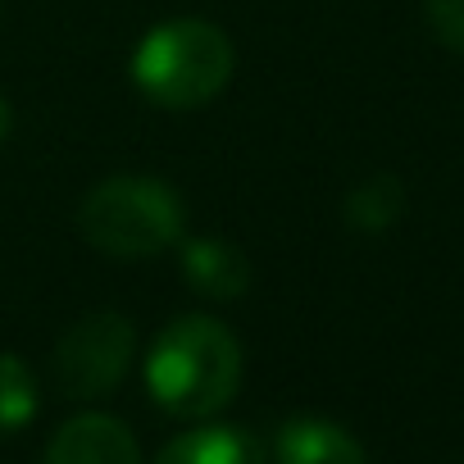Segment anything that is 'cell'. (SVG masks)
<instances>
[{
  "instance_id": "cell-1",
  "label": "cell",
  "mask_w": 464,
  "mask_h": 464,
  "mask_svg": "<svg viewBox=\"0 0 464 464\" xmlns=\"http://www.w3.org/2000/svg\"><path fill=\"white\" fill-rule=\"evenodd\" d=\"M242 387V342L209 314L173 319L146 351L150 401L187 423L223 414Z\"/></svg>"
},
{
  "instance_id": "cell-2",
  "label": "cell",
  "mask_w": 464,
  "mask_h": 464,
  "mask_svg": "<svg viewBox=\"0 0 464 464\" xmlns=\"http://www.w3.org/2000/svg\"><path fill=\"white\" fill-rule=\"evenodd\" d=\"M232 42L218 24L169 19L155 24L132 51V87L160 110H200L232 78Z\"/></svg>"
},
{
  "instance_id": "cell-3",
  "label": "cell",
  "mask_w": 464,
  "mask_h": 464,
  "mask_svg": "<svg viewBox=\"0 0 464 464\" xmlns=\"http://www.w3.org/2000/svg\"><path fill=\"white\" fill-rule=\"evenodd\" d=\"M182 196L146 173H114L96 182L78 205V232L110 260H150L182 242Z\"/></svg>"
},
{
  "instance_id": "cell-4",
  "label": "cell",
  "mask_w": 464,
  "mask_h": 464,
  "mask_svg": "<svg viewBox=\"0 0 464 464\" xmlns=\"http://www.w3.org/2000/svg\"><path fill=\"white\" fill-rule=\"evenodd\" d=\"M132 355H137V328L119 310H96L60 337L51 355L55 387L69 401H101L128 378Z\"/></svg>"
},
{
  "instance_id": "cell-5",
  "label": "cell",
  "mask_w": 464,
  "mask_h": 464,
  "mask_svg": "<svg viewBox=\"0 0 464 464\" xmlns=\"http://www.w3.org/2000/svg\"><path fill=\"white\" fill-rule=\"evenodd\" d=\"M42 464H141V446L123 419L87 410L55 428Z\"/></svg>"
},
{
  "instance_id": "cell-6",
  "label": "cell",
  "mask_w": 464,
  "mask_h": 464,
  "mask_svg": "<svg viewBox=\"0 0 464 464\" xmlns=\"http://www.w3.org/2000/svg\"><path fill=\"white\" fill-rule=\"evenodd\" d=\"M274 464H369L364 446L333 419L319 414H296L274 432L269 446Z\"/></svg>"
},
{
  "instance_id": "cell-7",
  "label": "cell",
  "mask_w": 464,
  "mask_h": 464,
  "mask_svg": "<svg viewBox=\"0 0 464 464\" xmlns=\"http://www.w3.org/2000/svg\"><path fill=\"white\" fill-rule=\"evenodd\" d=\"M182 278L205 301H237V296H246L256 274L237 242L191 237V242H182Z\"/></svg>"
},
{
  "instance_id": "cell-8",
  "label": "cell",
  "mask_w": 464,
  "mask_h": 464,
  "mask_svg": "<svg viewBox=\"0 0 464 464\" xmlns=\"http://www.w3.org/2000/svg\"><path fill=\"white\" fill-rule=\"evenodd\" d=\"M155 464H274L269 446L237 423H196L178 432Z\"/></svg>"
},
{
  "instance_id": "cell-9",
  "label": "cell",
  "mask_w": 464,
  "mask_h": 464,
  "mask_svg": "<svg viewBox=\"0 0 464 464\" xmlns=\"http://www.w3.org/2000/svg\"><path fill=\"white\" fill-rule=\"evenodd\" d=\"M342 214H346V223L355 232H387L405 214V187L392 173H373L360 187H351Z\"/></svg>"
},
{
  "instance_id": "cell-10",
  "label": "cell",
  "mask_w": 464,
  "mask_h": 464,
  "mask_svg": "<svg viewBox=\"0 0 464 464\" xmlns=\"http://www.w3.org/2000/svg\"><path fill=\"white\" fill-rule=\"evenodd\" d=\"M37 414V378L33 369L14 355L0 351V432H19Z\"/></svg>"
},
{
  "instance_id": "cell-11",
  "label": "cell",
  "mask_w": 464,
  "mask_h": 464,
  "mask_svg": "<svg viewBox=\"0 0 464 464\" xmlns=\"http://www.w3.org/2000/svg\"><path fill=\"white\" fill-rule=\"evenodd\" d=\"M423 14H428L432 37L446 51L464 55V0H423Z\"/></svg>"
},
{
  "instance_id": "cell-12",
  "label": "cell",
  "mask_w": 464,
  "mask_h": 464,
  "mask_svg": "<svg viewBox=\"0 0 464 464\" xmlns=\"http://www.w3.org/2000/svg\"><path fill=\"white\" fill-rule=\"evenodd\" d=\"M10 105H5V96H0V146H5V137H10Z\"/></svg>"
}]
</instances>
